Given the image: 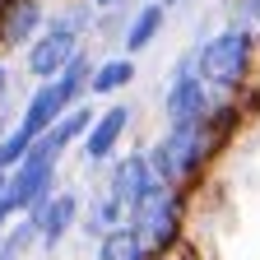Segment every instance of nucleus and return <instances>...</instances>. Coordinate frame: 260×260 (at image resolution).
<instances>
[{"instance_id": "obj_12", "label": "nucleus", "mask_w": 260, "mask_h": 260, "mask_svg": "<svg viewBox=\"0 0 260 260\" xmlns=\"http://www.w3.org/2000/svg\"><path fill=\"white\" fill-rule=\"evenodd\" d=\"M98 260H144V251H140V242H135V233H130V228H116V233L103 237Z\"/></svg>"}, {"instance_id": "obj_20", "label": "nucleus", "mask_w": 260, "mask_h": 260, "mask_svg": "<svg viewBox=\"0 0 260 260\" xmlns=\"http://www.w3.org/2000/svg\"><path fill=\"white\" fill-rule=\"evenodd\" d=\"M93 5H116V0H93Z\"/></svg>"}, {"instance_id": "obj_6", "label": "nucleus", "mask_w": 260, "mask_h": 260, "mask_svg": "<svg viewBox=\"0 0 260 260\" xmlns=\"http://www.w3.org/2000/svg\"><path fill=\"white\" fill-rule=\"evenodd\" d=\"M205 116H209V93H205V84L190 79V75H181L172 84V93H168V121H172V130L177 125H200Z\"/></svg>"}, {"instance_id": "obj_19", "label": "nucleus", "mask_w": 260, "mask_h": 260, "mask_svg": "<svg viewBox=\"0 0 260 260\" xmlns=\"http://www.w3.org/2000/svg\"><path fill=\"white\" fill-rule=\"evenodd\" d=\"M0 51H5V0H0Z\"/></svg>"}, {"instance_id": "obj_16", "label": "nucleus", "mask_w": 260, "mask_h": 260, "mask_svg": "<svg viewBox=\"0 0 260 260\" xmlns=\"http://www.w3.org/2000/svg\"><path fill=\"white\" fill-rule=\"evenodd\" d=\"M28 135H23V130H14V135H0V172H14L19 168V162L28 158Z\"/></svg>"}, {"instance_id": "obj_13", "label": "nucleus", "mask_w": 260, "mask_h": 260, "mask_svg": "<svg viewBox=\"0 0 260 260\" xmlns=\"http://www.w3.org/2000/svg\"><path fill=\"white\" fill-rule=\"evenodd\" d=\"M158 23H162V5H149L135 23H130V32H125V51H144V47L153 42Z\"/></svg>"}, {"instance_id": "obj_8", "label": "nucleus", "mask_w": 260, "mask_h": 260, "mask_svg": "<svg viewBox=\"0 0 260 260\" xmlns=\"http://www.w3.org/2000/svg\"><path fill=\"white\" fill-rule=\"evenodd\" d=\"M42 28L38 0H5V47H28Z\"/></svg>"}, {"instance_id": "obj_14", "label": "nucleus", "mask_w": 260, "mask_h": 260, "mask_svg": "<svg viewBox=\"0 0 260 260\" xmlns=\"http://www.w3.org/2000/svg\"><path fill=\"white\" fill-rule=\"evenodd\" d=\"M130 79H135V65L121 56V60H107V65H103V70H98L88 84H93V93H116V88H121V84H130Z\"/></svg>"}, {"instance_id": "obj_18", "label": "nucleus", "mask_w": 260, "mask_h": 260, "mask_svg": "<svg viewBox=\"0 0 260 260\" xmlns=\"http://www.w3.org/2000/svg\"><path fill=\"white\" fill-rule=\"evenodd\" d=\"M10 214H14V209H10L5 200H0V233H5V223H10Z\"/></svg>"}, {"instance_id": "obj_4", "label": "nucleus", "mask_w": 260, "mask_h": 260, "mask_svg": "<svg viewBox=\"0 0 260 260\" xmlns=\"http://www.w3.org/2000/svg\"><path fill=\"white\" fill-rule=\"evenodd\" d=\"M93 125V112L88 107H75V112H65L56 125H47L38 140L28 144V162H56L65 153V144H70L75 135H84V130Z\"/></svg>"}, {"instance_id": "obj_3", "label": "nucleus", "mask_w": 260, "mask_h": 260, "mask_svg": "<svg viewBox=\"0 0 260 260\" xmlns=\"http://www.w3.org/2000/svg\"><path fill=\"white\" fill-rule=\"evenodd\" d=\"M79 51V42H75V32H65V28H47L42 38H32V47H28V70L38 75V79H56L60 70H65V60H70Z\"/></svg>"}, {"instance_id": "obj_21", "label": "nucleus", "mask_w": 260, "mask_h": 260, "mask_svg": "<svg viewBox=\"0 0 260 260\" xmlns=\"http://www.w3.org/2000/svg\"><path fill=\"white\" fill-rule=\"evenodd\" d=\"M5 177H10V172H0V190H5Z\"/></svg>"}, {"instance_id": "obj_17", "label": "nucleus", "mask_w": 260, "mask_h": 260, "mask_svg": "<svg viewBox=\"0 0 260 260\" xmlns=\"http://www.w3.org/2000/svg\"><path fill=\"white\" fill-rule=\"evenodd\" d=\"M5 88H10V70L0 65V103H5Z\"/></svg>"}, {"instance_id": "obj_11", "label": "nucleus", "mask_w": 260, "mask_h": 260, "mask_svg": "<svg viewBox=\"0 0 260 260\" xmlns=\"http://www.w3.org/2000/svg\"><path fill=\"white\" fill-rule=\"evenodd\" d=\"M84 79H88V56L84 51H75L70 60H65V70L56 75V84H60V93H65V103H79V93H84Z\"/></svg>"}, {"instance_id": "obj_15", "label": "nucleus", "mask_w": 260, "mask_h": 260, "mask_svg": "<svg viewBox=\"0 0 260 260\" xmlns=\"http://www.w3.org/2000/svg\"><path fill=\"white\" fill-rule=\"evenodd\" d=\"M32 237H38V233H32V223H28V218L14 223L10 233H0V260H23L28 246H32Z\"/></svg>"}, {"instance_id": "obj_7", "label": "nucleus", "mask_w": 260, "mask_h": 260, "mask_svg": "<svg viewBox=\"0 0 260 260\" xmlns=\"http://www.w3.org/2000/svg\"><path fill=\"white\" fill-rule=\"evenodd\" d=\"M65 112H70V103H65V93H60V84L56 79H47L38 93H32V103H28V112H23V121H19V130L28 140H38L47 125H56Z\"/></svg>"}, {"instance_id": "obj_5", "label": "nucleus", "mask_w": 260, "mask_h": 260, "mask_svg": "<svg viewBox=\"0 0 260 260\" xmlns=\"http://www.w3.org/2000/svg\"><path fill=\"white\" fill-rule=\"evenodd\" d=\"M75 214H79L75 195H42V200L28 209V223H32V233H38L47 246H56L65 237V228L75 223Z\"/></svg>"}, {"instance_id": "obj_9", "label": "nucleus", "mask_w": 260, "mask_h": 260, "mask_svg": "<svg viewBox=\"0 0 260 260\" xmlns=\"http://www.w3.org/2000/svg\"><path fill=\"white\" fill-rule=\"evenodd\" d=\"M125 121H130V112H125V107H112L107 116H98V121L88 125V140H84V153H88L93 162H98V158H107V153L116 149V140H121Z\"/></svg>"}, {"instance_id": "obj_2", "label": "nucleus", "mask_w": 260, "mask_h": 260, "mask_svg": "<svg viewBox=\"0 0 260 260\" xmlns=\"http://www.w3.org/2000/svg\"><path fill=\"white\" fill-rule=\"evenodd\" d=\"M51 181H56V162H19V168L5 177V190H0V200H5L14 214L19 209H32L42 200V195H51Z\"/></svg>"}, {"instance_id": "obj_1", "label": "nucleus", "mask_w": 260, "mask_h": 260, "mask_svg": "<svg viewBox=\"0 0 260 260\" xmlns=\"http://www.w3.org/2000/svg\"><path fill=\"white\" fill-rule=\"evenodd\" d=\"M246 65H251V38L242 28H228L200 51V75L218 88H237L246 79Z\"/></svg>"}, {"instance_id": "obj_10", "label": "nucleus", "mask_w": 260, "mask_h": 260, "mask_svg": "<svg viewBox=\"0 0 260 260\" xmlns=\"http://www.w3.org/2000/svg\"><path fill=\"white\" fill-rule=\"evenodd\" d=\"M149 186H158V181L149 177V162H144V158H125L121 168H116L112 195H116V200H121L125 209H135V205H140V195H144Z\"/></svg>"}]
</instances>
